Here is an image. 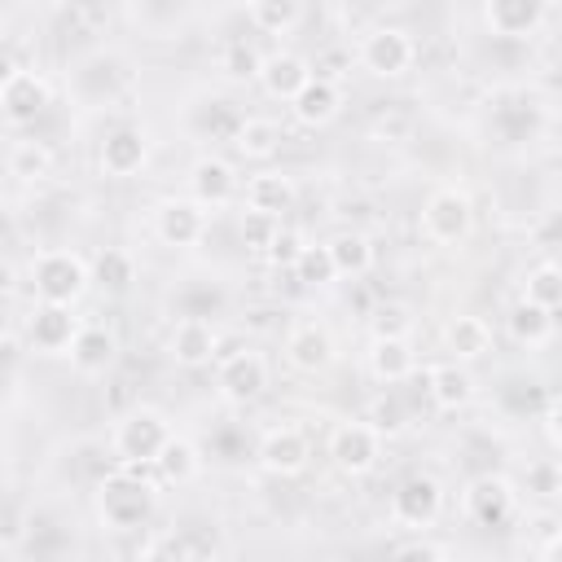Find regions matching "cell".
<instances>
[{
	"mask_svg": "<svg viewBox=\"0 0 562 562\" xmlns=\"http://www.w3.org/2000/svg\"><path fill=\"white\" fill-rule=\"evenodd\" d=\"M536 553H540L544 562H558V558H562V531H553V536H549V540H544Z\"/></svg>",
	"mask_w": 562,
	"mask_h": 562,
	"instance_id": "obj_43",
	"label": "cell"
},
{
	"mask_svg": "<svg viewBox=\"0 0 562 562\" xmlns=\"http://www.w3.org/2000/svg\"><path fill=\"white\" fill-rule=\"evenodd\" d=\"M312 79V66L299 57V53H268L263 57V70H259V83L268 97L277 101H294L299 88Z\"/></svg>",
	"mask_w": 562,
	"mask_h": 562,
	"instance_id": "obj_23",
	"label": "cell"
},
{
	"mask_svg": "<svg viewBox=\"0 0 562 562\" xmlns=\"http://www.w3.org/2000/svg\"><path fill=\"white\" fill-rule=\"evenodd\" d=\"M140 470L145 465L119 461L97 483V518L110 531H140V527H149V518L158 509V483H149Z\"/></svg>",
	"mask_w": 562,
	"mask_h": 562,
	"instance_id": "obj_1",
	"label": "cell"
},
{
	"mask_svg": "<svg viewBox=\"0 0 562 562\" xmlns=\"http://www.w3.org/2000/svg\"><path fill=\"white\" fill-rule=\"evenodd\" d=\"M522 492L536 496V501H558V496H562V461H553V457L527 461V470H522Z\"/></svg>",
	"mask_w": 562,
	"mask_h": 562,
	"instance_id": "obj_34",
	"label": "cell"
},
{
	"mask_svg": "<svg viewBox=\"0 0 562 562\" xmlns=\"http://www.w3.org/2000/svg\"><path fill=\"white\" fill-rule=\"evenodd\" d=\"M285 360L299 373H325L334 364V334L321 321H294L285 334Z\"/></svg>",
	"mask_w": 562,
	"mask_h": 562,
	"instance_id": "obj_15",
	"label": "cell"
},
{
	"mask_svg": "<svg viewBox=\"0 0 562 562\" xmlns=\"http://www.w3.org/2000/svg\"><path fill=\"white\" fill-rule=\"evenodd\" d=\"M329 461L342 479H364L382 461V435L373 422H342L329 435Z\"/></svg>",
	"mask_w": 562,
	"mask_h": 562,
	"instance_id": "obj_6",
	"label": "cell"
},
{
	"mask_svg": "<svg viewBox=\"0 0 562 562\" xmlns=\"http://www.w3.org/2000/svg\"><path fill=\"white\" fill-rule=\"evenodd\" d=\"M509 334L518 347H544L553 338V312L531 303V299H518L509 307Z\"/></svg>",
	"mask_w": 562,
	"mask_h": 562,
	"instance_id": "obj_28",
	"label": "cell"
},
{
	"mask_svg": "<svg viewBox=\"0 0 562 562\" xmlns=\"http://www.w3.org/2000/svg\"><path fill=\"white\" fill-rule=\"evenodd\" d=\"M268 386V360L255 347H233L215 360V391L228 404H250Z\"/></svg>",
	"mask_w": 562,
	"mask_h": 562,
	"instance_id": "obj_8",
	"label": "cell"
},
{
	"mask_svg": "<svg viewBox=\"0 0 562 562\" xmlns=\"http://www.w3.org/2000/svg\"><path fill=\"white\" fill-rule=\"evenodd\" d=\"M443 514V487L435 474H408L391 492V522L404 531H426Z\"/></svg>",
	"mask_w": 562,
	"mask_h": 562,
	"instance_id": "obj_7",
	"label": "cell"
},
{
	"mask_svg": "<svg viewBox=\"0 0 562 562\" xmlns=\"http://www.w3.org/2000/svg\"><path fill=\"white\" fill-rule=\"evenodd\" d=\"M48 167H53L48 145H40V140H13L9 145V176L13 180H40V176H48Z\"/></svg>",
	"mask_w": 562,
	"mask_h": 562,
	"instance_id": "obj_33",
	"label": "cell"
},
{
	"mask_svg": "<svg viewBox=\"0 0 562 562\" xmlns=\"http://www.w3.org/2000/svg\"><path fill=\"white\" fill-rule=\"evenodd\" d=\"M294 281L299 285H329V281H338V268H334V255H329V241H307L303 250H299V259H294Z\"/></svg>",
	"mask_w": 562,
	"mask_h": 562,
	"instance_id": "obj_30",
	"label": "cell"
},
{
	"mask_svg": "<svg viewBox=\"0 0 562 562\" xmlns=\"http://www.w3.org/2000/svg\"><path fill=\"white\" fill-rule=\"evenodd\" d=\"M299 189L285 171H259L246 180V206L250 211H268V215H285L294 206Z\"/></svg>",
	"mask_w": 562,
	"mask_h": 562,
	"instance_id": "obj_26",
	"label": "cell"
},
{
	"mask_svg": "<svg viewBox=\"0 0 562 562\" xmlns=\"http://www.w3.org/2000/svg\"><path fill=\"white\" fill-rule=\"evenodd\" d=\"M171 435H176L171 422H167L158 408L140 404V408H132V413L119 417V426H114V435H110V448H114V457L127 461V465H154Z\"/></svg>",
	"mask_w": 562,
	"mask_h": 562,
	"instance_id": "obj_3",
	"label": "cell"
},
{
	"mask_svg": "<svg viewBox=\"0 0 562 562\" xmlns=\"http://www.w3.org/2000/svg\"><path fill=\"white\" fill-rule=\"evenodd\" d=\"M255 457H259V470H263V474H272V479H294V474L307 470L312 443H307V435H303L299 426H272V430H263Z\"/></svg>",
	"mask_w": 562,
	"mask_h": 562,
	"instance_id": "obj_12",
	"label": "cell"
},
{
	"mask_svg": "<svg viewBox=\"0 0 562 562\" xmlns=\"http://www.w3.org/2000/svg\"><path fill=\"white\" fill-rule=\"evenodd\" d=\"M443 351H448L452 360H461V364L483 360V356L492 351V325H487L483 316H470V312L452 316V321L443 325Z\"/></svg>",
	"mask_w": 562,
	"mask_h": 562,
	"instance_id": "obj_22",
	"label": "cell"
},
{
	"mask_svg": "<svg viewBox=\"0 0 562 562\" xmlns=\"http://www.w3.org/2000/svg\"><path fill=\"white\" fill-rule=\"evenodd\" d=\"M461 509H465V518H470L474 527H505V522L514 518V509H518V492H514V483L501 479V474H479V479L465 487Z\"/></svg>",
	"mask_w": 562,
	"mask_h": 562,
	"instance_id": "obj_11",
	"label": "cell"
},
{
	"mask_svg": "<svg viewBox=\"0 0 562 562\" xmlns=\"http://www.w3.org/2000/svg\"><path fill=\"white\" fill-rule=\"evenodd\" d=\"M522 299L540 303V307H562V263H536L522 281Z\"/></svg>",
	"mask_w": 562,
	"mask_h": 562,
	"instance_id": "obj_35",
	"label": "cell"
},
{
	"mask_svg": "<svg viewBox=\"0 0 562 562\" xmlns=\"http://www.w3.org/2000/svg\"><path fill=\"white\" fill-rule=\"evenodd\" d=\"M154 233L162 246H176V250H189L202 241L206 233V206L198 198H167L158 202L154 211Z\"/></svg>",
	"mask_w": 562,
	"mask_h": 562,
	"instance_id": "obj_13",
	"label": "cell"
},
{
	"mask_svg": "<svg viewBox=\"0 0 562 562\" xmlns=\"http://www.w3.org/2000/svg\"><path fill=\"white\" fill-rule=\"evenodd\" d=\"M549 18V0H483V22L501 40H527Z\"/></svg>",
	"mask_w": 562,
	"mask_h": 562,
	"instance_id": "obj_17",
	"label": "cell"
},
{
	"mask_svg": "<svg viewBox=\"0 0 562 562\" xmlns=\"http://www.w3.org/2000/svg\"><path fill=\"white\" fill-rule=\"evenodd\" d=\"M391 553H395V558H448L452 549H448V544H435V540H426V536H417V540H400Z\"/></svg>",
	"mask_w": 562,
	"mask_h": 562,
	"instance_id": "obj_40",
	"label": "cell"
},
{
	"mask_svg": "<svg viewBox=\"0 0 562 562\" xmlns=\"http://www.w3.org/2000/svg\"><path fill=\"white\" fill-rule=\"evenodd\" d=\"M114 356H119V342H114V334L105 325H83L79 338H75V347H70V364L79 373H88V378L92 373H105L114 364Z\"/></svg>",
	"mask_w": 562,
	"mask_h": 562,
	"instance_id": "obj_27",
	"label": "cell"
},
{
	"mask_svg": "<svg viewBox=\"0 0 562 562\" xmlns=\"http://www.w3.org/2000/svg\"><path fill=\"white\" fill-rule=\"evenodd\" d=\"M149 470H154V474H158V483H167V487H184V483H193V479H198V470H202L198 443H193V439H184V435H171V439H167V448L158 452V461H154Z\"/></svg>",
	"mask_w": 562,
	"mask_h": 562,
	"instance_id": "obj_25",
	"label": "cell"
},
{
	"mask_svg": "<svg viewBox=\"0 0 562 562\" xmlns=\"http://www.w3.org/2000/svg\"><path fill=\"white\" fill-rule=\"evenodd\" d=\"M364 364L382 386H400L417 373V351H413L408 334H373V342L364 351Z\"/></svg>",
	"mask_w": 562,
	"mask_h": 562,
	"instance_id": "obj_16",
	"label": "cell"
},
{
	"mask_svg": "<svg viewBox=\"0 0 562 562\" xmlns=\"http://www.w3.org/2000/svg\"><path fill=\"white\" fill-rule=\"evenodd\" d=\"M426 395L439 413H457L474 400V378L461 360H439V364L426 369Z\"/></svg>",
	"mask_w": 562,
	"mask_h": 562,
	"instance_id": "obj_19",
	"label": "cell"
},
{
	"mask_svg": "<svg viewBox=\"0 0 562 562\" xmlns=\"http://www.w3.org/2000/svg\"><path fill=\"white\" fill-rule=\"evenodd\" d=\"M167 356L180 369H206L211 360H220V334L206 316H180L167 334Z\"/></svg>",
	"mask_w": 562,
	"mask_h": 562,
	"instance_id": "obj_14",
	"label": "cell"
},
{
	"mask_svg": "<svg viewBox=\"0 0 562 562\" xmlns=\"http://www.w3.org/2000/svg\"><path fill=\"white\" fill-rule=\"evenodd\" d=\"M97 162H101L105 176L127 180V176H136V171L149 162V136H145L140 127H114V132L101 140Z\"/></svg>",
	"mask_w": 562,
	"mask_h": 562,
	"instance_id": "obj_18",
	"label": "cell"
},
{
	"mask_svg": "<svg viewBox=\"0 0 562 562\" xmlns=\"http://www.w3.org/2000/svg\"><path fill=\"white\" fill-rule=\"evenodd\" d=\"M373 334H408V316H404V307H395V303L378 307V312H373Z\"/></svg>",
	"mask_w": 562,
	"mask_h": 562,
	"instance_id": "obj_41",
	"label": "cell"
},
{
	"mask_svg": "<svg viewBox=\"0 0 562 562\" xmlns=\"http://www.w3.org/2000/svg\"><path fill=\"white\" fill-rule=\"evenodd\" d=\"M189 198L202 206H228L237 198V171L224 158H198L189 167Z\"/></svg>",
	"mask_w": 562,
	"mask_h": 562,
	"instance_id": "obj_20",
	"label": "cell"
},
{
	"mask_svg": "<svg viewBox=\"0 0 562 562\" xmlns=\"http://www.w3.org/2000/svg\"><path fill=\"white\" fill-rule=\"evenodd\" d=\"M544 430H549V439H553V448H562V391L549 400V408H544Z\"/></svg>",
	"mask_w": 562,
	"mask_h": 562,
	"instance_id": "obj_42",
	"label": "cell"
},
{
	"mask_svg": "<svg viewBox=\"0 0 562 562\" xmlns=\"http://www.w3.org/2000/svg\"><path fill=\"white\" fill-rule=\"evenodd\" d=\"M79 329H83V321L75 316L70 303H40V299H35V307H31L26 321H22L26 347L40 351V356H70Z\"/></svg>",
	"mask_w": 562,
	"mask_h": 562,
	"instance_id": "obj_5",
	"label": "cell"
},
{
	"mask_svg": "<svg viewBox=\"0 0 562 562\" xmlns=\"http://www.w3.org/2000/svg\"><path fill=\"white\" fill-rule=\"evenodd\" d=\"M303 246H307V241H303L290 224H281L277 237H272V246H268V263H277V268H294V259H299Z\"/></svg>",
	"mask_w": 562,
	"mask_h": 562,
	"instance_id": "obj_39",
	"label": "cell"
},
{
	"mask_svg": "<svg viewBox=\"0 0 562 562\" xmlns=\"http://www.w3.org/2000/svg\"><path fill=\"white\" fill-rule=\"evenodd\" d=\"M329 255H334L338 277H364L373 268V241L364 233H356V228L329 237Z\"/></svg>",
	"mask_w": 562,
	"mask_h": 562,
	"instance_id": "obj_29",
	"label": "cell"
},
{
	"mask_svg": "<svg viewBox=\"0 0 562 562\" xmlns=\"http://www.w3.org/2000/svg\"><path fill=\"white\" fill-rule=\"evenodd\" d=\"M277 228H281V215H268V211H250L246 206V215H241V241H246V250L268 255Z\"/></svg>",
	"mask_w": 562,
	"mask_h": 562,
	"instance_id": "obj_38",
	"label": "cell"
},
{
	"mask_svg": "<svg viewBox=\"0 0 562 562\" xmlns=\"http://www.w3.org/2000/svg\"><path fill=\"white\" fill-rule=\"evenodd\" d=\"M413 61H417V44L404 26H373L360 40V66L373 79H400L413 70Z\"/></svg>",
	"mask_w": 562,
	"mask_h": 562,
	"instance_id": "obj_9",
	"label": "cell"
},
{
	"mask_svg": "<svg viewBox=\"0 0 562 562\" xmlns=\"http://www.w3.org/2000/svg\"><path fill=\"white\" fill-rule=\"evenodd\" d=\"M369 422L378 426L382 439H395V435L408 430V408H404V400H400L395 391H382V395L369 404Z\"/></svg>",
	"mask_w": 562,
	"mask_h": 562,
	"instance_id": "obj_36",
	"label": "cell"
},
{
	"mask_svg": "<svg viewBox=\"0 0 562 562\" xmlns=\"http://www.w3.org/2000/svg\"><path fill=\"white\" fill-rule=\"evenodd\" d=\"M26 277H31V290L40 303H70L75 307L92 285V263L79 250L53 246L26 263Z\"/></svg>",
	"mask_w": 562,
	"mask_h": 562,
	"instance_id": "obj_2",
	"label": "cell"
},
{
	"mask_svg": "<svg viewBox=\"0 0 562 562\" xmlns=\"http://www.w3.org/2000/svg\"><path fill=\"white\" fill-rule=\"evenodd\" d=\"M233 149L241 158H250V162H272L281 154V127L272 119H263V114H250V119H241L233 127Z\"/></svg>",
	"mask_w": 562,
	"mask_h": 562,
	"instance_id": "obj_24",
	"label": "cell"
},
{
	"mask_svg": "<svg viewBox=\"0 0 562 562\" xmlns=\"http://www.w3.org/2000/svg\"><path fill=\"white\" fill-rule=\"evenodd\" d=\"M92 281L105 285V290H114V294H123V290L136 281V263H132V255L119 250V246H105V250L97 255V263H92Z\"/></svg>",
	"mask_w": 562,
	"mask_h": 562,
	"instance_id": "obj_32",
	"label": "cell"
},
{
	"mask_svg": "<svg viewBox=\"0 0 562 562\" xmlns=\"http://www.w3.org/2000/svg\"><path fill=\"white\" fill-rule=\"evenodd\" d=\"M290 110H294V119H299L303 127H325V123L338 119V110H342V92H338L334 79L312 75V79L299 88V97L290 101Z\"/></svg>",
	"mask_w": 562,
	"mask_h": 562,
	"instance_id": "obj_21",
	"label": "cell"
},
{
	"mask_svg": "<svg viewBox=\"0 0 562 562\" xmlns=\"http://www.w3.org/2000/svg\"><path fill=\"white\" fill-rule=\"evenodd\" d=\"M303 18V0H250V22L268 35H290Z\"/></svg>",
	"mask_w": 562,
	"mask_h": 562,
	"instance_id": "obj_31",
	"label": "cell"
},
{
	"mask_svg": "<svg viewBox=\"0 0 562 562\" xmlns=\"http://www.w3.org/2000/svg\"><path fill=\"white\" fill-rule=\"evenodd\" d=\"M48 101H53V88H48V79H44L40 70H31V66H13V70L4 75V83H0V110H4V123H9V127L35 123V119L48 110Z\"/></svg>",
	"mask_w": 562,
	"mask_h": 562,
	"instance_id": "obj_10",
	"label": "cell"
},
{
	"mask_svg": "<svg viewBox=\"0 0 562 562\" xmlns=\"http://www.w3.org/2000/svg\"><path fill=\"white\" fill-rule=\"evenodd\" d=\"M474 228V202L465 189L457 184H443L426 198L422 206V237L435 241V246H461Z\"/></svg>",
	"mask_w": 562,
	"mask_h": 562,
	"instance_id": "obj_4",
	"label": "cell"
},
{
	"mask_svg": "<svg viewBox=\"0 0 562 562\" xmlns=\"http://www.w3.org/2000/svg\"><path fill=\"white\" fill-rule=\"evenodd\" d=\"M220 70H224L228 79H259L263 57H259V48H255V44L233 40V44L224 48V57H220Z\"/></svg>",
	"mask_w": 562,
	"mask_h": 562,
	"instance_id": "obj_37",
	"label": "cell"
}]
</instances>
